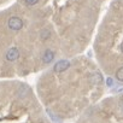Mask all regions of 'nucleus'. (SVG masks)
I'll list each match as a JSON object with an SVG mask.
<instances>
[{
	"mask_svg": "<svg viewBox=\"0 0 123 123\" xmlns=\"http://www.w3.org/2000/svg\"><path fill=\"white\" fill-rule=\"evenodd\" d=\"M121 107H122V109H123V101H122V103H121Z\"/></svg>",
	"mask_w": 123,
	"mask_h": 123,
	"instance_id": "obj_12",
	"label": "nucleus"
},
{
	"mask_svg": "<svg viewBox=\"0 0 123 123\" xmlns=\"http://www.w3.org/2000/svg\"><path fill=\"white\" fill-rule=\"evenodd\" d=\"M28 93H29V89H28V87H27L25 85H22V86H19L18 94H19V97H21V98H25V97L28 95Z\"/></svg>",
	"mask_w": 123,
	"mask_h": 123,
	"instance_id": "obj_5",
	"label": "nucleus"
},
{
	"mask_svg": "<svg viewBox=\"0 0 123 123\" xmlns=\"http://www.w3.org/2000/svg\"><path fill=\"white\" fill-rule=\"evenodd\" d=\"M106 82H107V85H109V86H112V79H107V80H106Z\"/></svg>",
	"mask_w": 123,
	"mask_h": 123,
	"instance_id": "obj_10",
	"label": "nucleus"
},
{
	"mask_svg": "<svg viewBox=\"0 0 123 123\" xmlns=\"http://www.w3.org/2000/svg\"><path fill=\"white\" fill-rule=\"evenodd\" d=\"M54 59V53L52 49H46L42 54V62L45 64H49Z\"/></svg>",
	"mask_w": 123,
	"mask_h": 123,
	"instance_id": "obj_4",
	"label": "nucleus"
},
{
	"mask_svg": "<svg viewBox=\"0 0 123 123\" xmlns=\"http://www.w3.org/2000/svg\"><path fill=\"white\" fill-rule=\"evenodd\" d=\"M7 27L13 31H18L23 28V21L19 17H11L7 22Z\"/></svg>",
	"mask_w": 123,
	"mask_h": 123,
	"instance_id": "obj_1",
	"label": "nucleus"
},
{
	"mask_svg": "<svg viewBox=\"0 0 123 123\" xmlns=\"http://www.w3.org/2000/svg\"><path fill=\"white\" fill-rule=\"evenodd\" d=\"M6 60H9V62H15V60H17L18 59V57H19V49L17 48V47H11L7 52H6Z\"/></svg>",
	"mask_w": 123,
	"mask_h": 123,
	"instance_id": "obj_3",
	"label": "nucleus"
},
{
	"mask_svg": "<svg viewBox=\"0 0 123 123\" xmlns=\"http://www.w3.org/2000/svg\"><path fill=\"white\" fill-rule=\"evenodd\" d=\"M121 49H122V52H123V42H122V45H121Z\"/></svg>",
	"mask_w": 123,
	"mask_h": 123,
	"instance_id": "obj_11",
	"label": "nucleus"
},
{
	"mask_svg": "<svg viewBox=\"0 0 123 123\" xmlns=\"http://www.w3.org/2000/svg\"><path fill=\"white\" fill-rule=\"evenodd\" d=\"M48 35H49V31H48V30H43V31H41V37H42V39H47Z\"/></svg>",
	"mask_w": 123,
	"mask_h": 123,
	"instance_id": "obj_9",
	"label": "nucleus"
},
{
	"mask_svg": "<svg viewBox=\"0 0 123 123\" xmlns=\"http://www.w3.org/2000/svg\"><path fill=\"white\" fill-rule=\"evenodd\" d=\"M94 82H95L97 85H99V83L103 82V77H101L100 73H95V74H94Z\"/></svg>",
	"mask_w": 123,
	"mask_h": 123,
	"instance_id": "obj_7",
	"label": "nucleus"
},
{
	"mask_svg": "<svg viewBox=\"0 0 123 123\" xmlns=\"http://www.w3.org/2000/svg\"><path fill=\"white\" fill-rule=\"evenodd\" d=\"M24 1H25L27 5H29V6H34V5H36V4L39 3V0H24Z\"/></svg>",
	"mask_w": 123,
	"mask_h": 123,
	"instance_id": "obj_8",
	"label": "nucleus"
},
{
	"mask_svg": "<svg viewBox=\"0 0 123 123\" xmlns=\"http://www.w3.org/2000/svg\"><path fill=\"white\" fill-rule=\"evenodd\" d=\"M69 68H70V62L67 59H62L54 64L53 70H54V73H63V71L68 70Z\"/></svg>",
	"mask_w": 123,
	"mask_h": 123,
	"instance_id": "obj_2",
	"label": "nucleus"
},
{
	"mask_svg": "<svg viewBox=\"0 0 123 123\" xmlns=\"http://www.w3.org/2000/svg\"><path fill=\"white\" fill-rule=\"evenodd\" d=\"M116 79H117L118 81L123 82V67L117 70V73H116Z\"/></svg>",
	"mask_w": 123,
	"mask_h": 123,
	"instance_id": "obj_6",
	"label": "nucleus"
}]
</instances>
